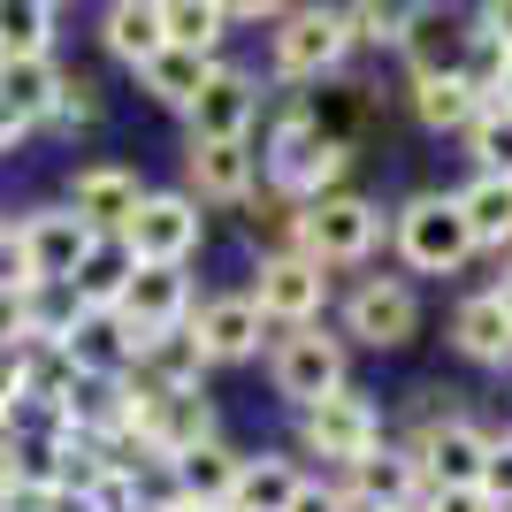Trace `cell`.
I'll use <instances>...</instances> for the list:
<instances>
[{"label": "cell", "mask_w": 512, "mask_h": 512, "mask_svg": "<svg viewBox=\"0 0 512 512\" xmlns=\"http://www.w3.org/2000/svg\"><path fill=\"white\" fill-rule=\"evenodd\" d=\"M352 54V31H344V8H291L276 16V77L291 85H329Z\"/></svg>", "instance_id": "cell-5"}, {"label": "cell", "mask_w": 512, "mask_h": 512, "mask_svg": "<svg viewBox=\"0 0 512 512\" xmlns=\"http://www.w3.org/2000/svg\"><path fill=\"white\" fill-rule=\"evenodd\" d=\"M459 85L474 92V107H505V85H512V46L497 39L482 8H474V39H467V62H459Z\"/></svg>", "instance_id": "cell-28"}, {"label": "cell", "mask_w": 512, "mask_h": 512, "mask_svg": "<svg viewBox=\"0 0 512 512\" xmlns=\"http://www.w3.org/2000/svg\"><path fill=\"white\" fill-rule=\"evenodd\" d=\"M413 329H421V299L406 276H367L344 299V337L367 352H398V344H413Z\"/></svg>", "instance_id": "cell-11"}, {"label": "cell", "mask_w": 512, "mask_h": 512, "mask_svg": "<svg viewBox=\"0 0 512 512\" xmlns=\"http://www.w3.org/2000/svg\"><path fill=\"white\" fill-rule=\"evenodd\" d=\"M138 199H146L138 169H123V161H92V169L69 176V199H62V207L77 214L92 237H123V222L138 214Z\"/></svg>", "instance_id": "cell-15"}, {"label": "cell", "mask_w": 512, "mask_h": 512, "mask_svg": "<svg viewBox=\"0 0 512 512\" xmlns=\"http://www.w3.org/2000/svg\"><path fill=\"white\" fill-rule=\"evenodd\" d=\"M451 344H459L474 367H512V329H505V314H497L490 291L459 299V314H451Z\"/></svg>", "instance_id": "cell-26"}, {"label": "cell", "mask_w": 512, "mask_h": 512, "mask_svg": "<svg viewBox=\"0 0 512 512\" xmlns=\"http://www.w3.org/2000/svg\"><path fill=\"white\" fill-rule=\"evenodd\" d=\"M16 237H23V291H62V283L77 276V260L92 253V230H85L69 207L23 214Z\"/></svg>", "instance_id": "cell-10"}, {"label": "cell", "mask_w": 512, "mask_h": 512, "mask_svg": "<svg viewBox=\"0 0 512 512\" xmlns=\"http://www.w3.org/2000/svg\"><path fill=\"white\" fill-rule=\"evenodd\" d=\"M459 138L474 153V176H512V107H482Z\"/></svg>", "instance_id": "cell-33"}, {"label": "cell", "mask_w": 512, "mask_h": 512, "mask_svg": "<svg viewBox=\"0 0 512 512\" xmlns=\"http://www.w3.org/2000/svg\"><path fill=\"white\" fill-rule=\"evenodd\" d=\"M130 375H138L146 390H199L207 360H199V344H192V321H184V329L146 337V344H138V360H130Z\"/></svg>", "instance_id": "cell-22"}, {"label": "cell", "mask_w": 512, "mask_h": 512, "mask_svg": "<svg viewBox=\"0 0 512 512\" xmlns=\"http://www.w3.org/2000/svg\"><path fill=\"white\" fill-rule=\"evenodd\" d=\"M375 237H383V207L360 192H329L314 207H299V253L314 268H352V260L375 253Z\"/></svg>", "instance_id": "cell-3"}, {"label": "cell", "mask_w": 512, "mask_h": 512, "mask_svg": "<svg viewBox=\"0 0 512 512\" xmlns=\"http://www.w3.org/2000/svg\"><path fill=\"white\" fill-rule=\"evenodd\" d=\"M62 92H69V69L54 62V54H39V62H0V107H8L23 130L54 123V115H62Z\"/></svg>", "instance_id": "cell-19"}, {"label": "cell", "mask_w": 512, "mask_h": 512, "mask_svg": "<svg viewBox=\"0 0 512 512\" xmlns=\"http://www.w3.org/2000/svg\"><path fill=\"white\" fill-rule=\"evenodd\" d=\"M207 77H214V62H207V54H184V46H161V54L138 69V85H146L161 107H176V115L199 100V85H207Z\"/></svg>", "instance_id": "cell-31"}, {"label": "cell", "mask_w": 512, "mask_h": 512, "mask_svg": "<svg viewBox=\"0 0 512 512\" xmlns=\"http://www.w3.org/2000/svg\"><path fill=\"white\" fill-rule=\"evenodd\" d=\"M54 23H62L54 0H0V62H39V54H54Z\"/></svg>", "instance_id": "cell-29"}, {"label": "cell", "mask_w": 512, "mask_h": 512, "mask_svg": "<svg viewBox=\"0 0 512 512\" xmlns=\"http://www.w3.org/2000/svg\"><path fill=\"white\" fill-rule=\"evenodd\" d=\"M474 490L490 497L497 512H512V436H490V459H482V482Z\"/></svg>", "instance_id": "cell-34"}, {"label": "cell", "mask_w": 512, "mask_h": 512, "mask_svg": "<svg viewBox=\"0 0 512 512\" xmlns=\"http://www.w3.org/2000/svg\"><path fill=\"white\" fill-rule=\"evenodd\" d=\"M245 299L268 329H314L329 306V268H314L306 253H260V276Z\"/></svg>", "instance_id": "cell-6"}, {"label": "cell", "mask_w": 512, "mask_h": 512, "mask_svg": "<svg viewBox=\"0 0 512 512\" xmlns=\"http://www.w3.org/2000/svg\"><path fill=\"white\" fill-rule=\"evenodd\" d=\"M291 512H352V505H344V490H337V482H299Z\"/></svg>", "instance_id": "cell-37"}, {"label": "cell", "mask_w": 512, "mask_h": 512, "mask_svg": "<svg viewBox=\"0 0 512 512\" xmlns=\"http://www.w3.org/2000/svg\"><path fill=\"white\" fill-rule=\"evenodd\" d=\"M130 276H138V260L123 253V237H92V253L77 260V276H69L62 291L85 306V314H115V299H123Z\"/></svg>", "instance_id": "cell-21"}, {"label": "cell", "mask_w": 512, "mask_h": 512, "mask_svg": "<svg viewBox=\"0 0 512 512\" xmlns=\"http://www.w3.org/2000/svg\"><path fill=\"white\" fill-rule=\"evenodd\" d=\"M467 39H474V8H406L398 54H406L413 77H459Z\"/></svg>", "instance_id": "cell-14"}, {"label": "cell", "mask_w": 512, "mask_h": 512, "mask_svg": "<svg viewBox=\"0 0 512 512\" xmlns=\"http://www.w3.org/2000/svg\"><path fill=\"white\" fill-rule=\"evenodd\" d=\"M390 237H398V260H406L413 276H459L474 260V237H467V222H459V199L451 192L406 199L398 222H390Z\"/></svg>", "instance_id": "cell-2"}, {"label": "cell", "mask_w": 512, "mask_h": 512, "mask_svg": "<svg viewBox=\"0 0 512 512\" xmlns=\"http://www.w3.org/2000/svg\"><path fill=\"white\" fill-rule=\"evenodd\" d=\"M406 451H413V467H421L428 490H474V482H482V459H490V428H474L467 413H428Z\"/></svg>", "instance_id": "cell-8"}, {"label": "cell", "mask_w": 512, "mask_h": 512, "mask_svg": "<svg viewBox=\"0 0 512 512\" xmlns=\"http://www.w3.org/2000/svg\"><path fill=\"white\" fill-rule=\"evenodd\" d=\"M490 299H497V314H505V329H512V268H505V283H490Z\"/></svg>", "instance_id": "cell-42"}, {"label": "cell", "mask_w": 512, "mask_h": 512, "mask_svg": "<svg viewBox=\"0 0 512 512\" xmlns=\"http://www.w3.org/2000/svg\"><path fill=\"white\" fill-rule=\"evenodd\" d=\"M199 237H207V214L192 192H146L138 214L123 222V253L138 268H184L199 253Z\"/></svg>", "instance_id": "cell-4"}, {"label": "cell", "mask_w": 512, "mask_h": 512, "mask_svg": "<svg viewBox=\"0 0 512 512\" xmlns=\"http://www.w3.org/2000/svg\"><path fill=\"white\" fill-rule=\"evenodd\" d=\"M299 444L314 451V459H329V467H360L367 451L383 444V413L344 383L337 398H321V406L299 413Z\"/></svg>", "instance_id": "cell-9"}, {"label": "cell", "mask_w": 512, "mask_h": 512, "mask_svg": "<svg viewBox=\"0 0 512 512\" xmlns=\"http://www.w3.org/2000/svg\"><path fill=\"white\" fill-rule=\"evenodd\" d=\"M421 512H497V505H490L482 490H428Z\"/></svg>", "instance_id": "cell-38"}, {"label": "cell", "mask_w": 512, "mask_h": 512, "mask_svg": "<svg viewBox=\"0 0 512 512\" xmlns=\"http://www.w3.org/2000/svg\"><path fill=\"white\" fill-rule=\"evenodd\" d=\"M115 321L130 329V344L161 337V329H184L192 321V276L184 268H138L115 299Z\"/></svg>", "instance_id": "cell-13"}, {"label": "cell", "mask_w": 512, "mask_h": 512, "mask_svg": "<svg viewBox=\"0 0 512 512\" xmlns=\"http://www.w3.org/2000/svg\"><path fill=\"white\" fill-rule=\"evenodd\" d=\"M138 512H176V505H169V497H146V505H138Z\"/></svg>", "instance_id": "cell-43"}, {"label": "cell", "mask_w": 512, "mask_h": 512, "mask_svg": "<svg viewBox=\"0 0 512 512\" xmlns=\"http://www.w3.org/2000/svg\"><path fill=\"white\" fill-rule=\"evenodd\" d=\"M253 115H260V85L245 69H230V62H214V77L199 85V100L184 107V123H192L199 146H214V138H253Z\"/></svg>", "instance_id": "cell-16"}, {"label": "cell", "mask_w": 512, "mask_h": 512, "mask_svg": "<svg viewBox=\"0 0 512 512\" xmlns=\"http://www.w3.org/2000/svg\"><path fill=\"white\" fill-rule=\"evenodd\" d=\"M100 39H107V54L115 62H130V69H146L153 54H161V0H115L100 16Z\"/></svg>", "instance_id": "cell-25"}, {"label": "cell", "mask_w": 512, "mask_h": 512, "mask_svg": "<svg viewBox=\"0 0 512 512\" xmlns=\"http://www.w3.org/2000/svg\"><path fill=\"white\" fill-rule=\"evenodd\" d=\"M69 367L77 375H130V360H138V344H130V329L115 314H77V329L62 337Z\"/></svg>", "instance_id": "cell-23"}, {"label": "cell", "mask_w": 512, "mask_h": 512, "mask_svg": "<svg viewBox=\"0 0 512 512\" xmlns=\"http://www.w3.org/2000/svg\"><path fill=\"white\" fill-rule=\"evenodd\" d=\"M344 169H352V146H337L306 107H291L260 146V176L283 192V207H314V199L344 192Z\"/></svg>", "instance_id": "cell-1"}, {"label": "cell", "mask_w": 512, "mask_h": 512, "mask_svg": "<svg viewBox=\"0 0 512 512\" xmlns=\"http://www.w3.org/2000/svg\"><path fill=\"white\" fill-rule=\"evenodd\" d=\"M23 138H31V130H23L16 115H8V107H0V153H8V146H23Z\"/></svg>", "instance_id": "cell-41"}, {"label": "cell", "mask_w": 512, "mask_h": 512, "mask_svg": "<svg viewBox=\"0 0 512 512\" xmlns=\"http://www.w3.org/2000/svg\"><path fill=\"white\" fill-rule=\"evenodd\" d=\"M299 482H306V474L291 467V459H276V451H260V459H245V467H237L230 512H291Z\"/></svg>", "instance_id": "cell-27"}, {"label": "cell", "mask_w": 512, "mask_h": 512, "mask_svg": "<svg viewBox=\"0 0 512 512\" xmlns=\"http://www.w3.org/2000/svg\"><path fill=\"white\" fill-rule=\"evenodd\" d=\"M184 169H192V199L237 207V199H253V184H260V146H253V138H214V146L192 138Z\"/></svg>", "instance_id": "cell-18"}, {"label": "cell", "mask_w": 512, "mask_h": 512, "mask_svg": "<svg viewBox=\"0 0 512 512\" xmlns=\"http://www.w3.org/2000/svg\"><path fill=\"white\" fill-rule=\"evenodd\" d=\"M337 490H344V505H352V512H421L428 482H421V467H413L406 444H375L360 467H344Z\"/></svg>", "instance_id": "cell-12"}, {"label": "cell", "mask_w": 512, "mask_h": 512, "mask_svg": "<svg viewBox=\"0 0 512 512\" xmlns=\"http://www.w3.org/2000/svg\"><path fill=\"white\" fill-rule=\"evenodd\" d=\"M222 31H230V0H161V39L184 46V54H207L214 62Z\"/></svg>", "instance_id": "cell-30"}, {"label": "cell", "mask_w": 512, "mask_h": 512, "mask_svg": "<svg viewBox=\"0 0 512 512\" xmlns=\"http://www.w3.org/2000/svg\"><path fill=\"white\" fill-rule=\"evenodd\" d=\"M0 283L23 291V237H16V222H0Z\"/></svg>", "instance_id": "cell-39"}, {"label": "cell", "mask_w": 512, "mask_h": 512, "mask_svg": "<svg viewBox=\"0 0 512 512\" xmlns=\"http://www.w3.org/2000/svg\"><path fill=\"white\" fill-rule=\"evenodd\" d=\"M413 115H421L428 130H451V138H459L482 107H474V92L459 85V77H413Z\"/></svg>", "instance_id": "cell-32"}, {"label": "cell", "mask_w": 512, "mask_h": 512, "mask_svg": "<svg viewBox=\"0 0 512 512\" xmlns=\"http://www.w3.org/2000/svg\"><path fill=\"white\" fill-rule=\"evenodd\" d=\"M482 23H490L497 39H505V46H512V0H497V8H482Z\"/></svg>", "instance_id": "cell-40"}, {"label": "cell", "mask_w": 512, "mask_h": 512, "mask_svg": "<svg viewBox=\"0 0 512 512\" xmlns=\"http://www.w3.org/2000/svg\"><path fill=\"white\" fill-rule=\"evenodd\" d=\"M176 512H230V505H176Z\"/></svg>", "instance_id": "cell-44"}, {"label": "cell", "mask_w": 512, "mask_h": 512, "mask_svg": "<svg viewBox=\"0 0 512 512\" xmlns=\"http://www.w3.org/2000/svg\"><path fill=\"white\" fill-rule=\"evenodd\" d=\"M260 337H268V321L253 314V299H245V291L192 306V344H199V360H207V367H237V360H253Z\"/></svg>", "instance_id": "cell-17"}, {"label": "cell", "mask_w": 512, "mask_h": 512, "mask_svg": "<svg viewBox=\"0 0 512 512\" xmlns=\"http://www.w3.org/2000/svg\"><path fill=\"white\" fill-rule=\"evenodd\" d=\"M237 467H245V459L214 436V444H199V451H184V459H169V467H161V474H169L161 490H169V505H230Z\"/></svg>", "instance_id": "cell-20"}, {"label": "cell", "mask_w": 512, "mask_h": 512, "mask_svg": "<svg viewBox=\"0 0 512 512\" xmlns=\"http://www.w3.org/2000/svg\"><path fill=\"white\" fill-rule=\"evenodd\" d=\"M451 199H459L474 253H505L512 245V176H474L467 192H451Z\"/></svg>", "instance_id": "cell-24"}, {"label": "cell", "mask_w": 512, "mask_h": 512, "mask_svg": "<svg viewBox=\"0 0 512 512\" xmlns=\"http://www.w3.org/2000/svg\"><path fill=\"white\" fill-rule=\"evenodd\" d=\"M344 31H352V39H383V46H398V31H406V8H344Z\"/></svg>", "instance_id": "cell-35"}, {"label": "cell", "mask_w": 512, "mask_h": 512, "mask_svg": "<svg viewBox=\"0 0 512 512\" xmlns=\"http://www.w3.org/2000/svg\"><path fill=\"white\" fill-rule=\"evenodd\" d=\"M23 337H31V291H8V283H0V360H8Z\"/></svg>", "instance_id": "cell-36"}, {"label": "cell", "mask_w": 512, "mask_h": 512, "mask_svg": "<svg viewBox=\"0 0 512 512\" xmlns=\"http://www.w3.org/2000/svg\"><path fill=\"white\" fill-rule=\"evenodd\" d=\"M268 383H276V398H291V406H321V398H337L344 390V337H329V329H283L276 337V360H268Z\"/></svg>", "instance_id": "cell-7"}]
</instances>
